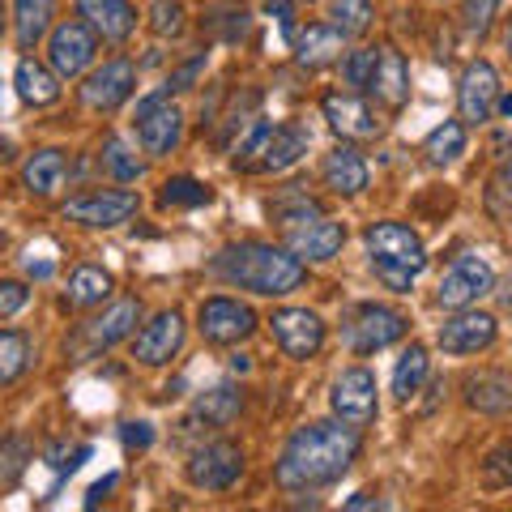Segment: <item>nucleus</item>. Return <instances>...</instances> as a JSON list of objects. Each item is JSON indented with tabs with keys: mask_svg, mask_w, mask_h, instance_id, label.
Here are the masks:
<instances>
[{
	"mask_svg": "<svg viewBox=\"0 0 512 512\" xmlns=\"http://www.w3.org/2000/svg\"><path fill=\"white\" fill-rule=\"evenodd\" d=\"M359 427L342 423L338 414L333 419H316V423H303L291 431L282 457H278V487L282 491H316V487H329L355 466L359 457Z\"/></svg>",
	"mask_w": 512,
	"mask_h": 512,
	"instance_id": "nucleus-1",
	"label": "nucleus"
},
{
	"mask_svg": "<svg viewBox=\"0 0 512 512\" xmlns=\"http://www.w3.org/2000/svg\"><path fill=\"white\" fill-rule=\"evenodd\" d=\"M214 274L239 286V291L282 299L303 286L308 261H299L291 248H274V244H231L214 256Z\"/></svg>",
	"mask_w": 512,
	"mask_h": 512,
	"instance_id": "nucleus-2",
	"label": "nucleus"
},
{
	"mask_svg": "<svg viewBox=\"0 0 512 512\" xmlns=\"http://www.w3.org/2000/svg\"><path fill=\"white\" fill-rule=\"evenodd\" d=\"M363 244H367V256H372L376 278L397 295H406L427 269V244L406 222H372L363 231Z\"/></svg>",
	"mask_w": 512,
	"mask_h": 512,
	"instance_id": "nucleus-3",
	"label": "nucleus"
},
{
	"mask_svg": "<svg viewBox=\"0 0 512 512\" xmlns=\"http://www.w3.org/2000/svg\"><path fill=\"white\" fill-rule=\"evenodd\" d=\"M410 329L406 312L389 308V303H359L350 308V316L342 320V342L355 350V355H376V350L402 342Z\"/></svg>",
	"mask_w": 512,
	"mask_h": 512,
	"instance_id": "nucleus-4",
	"label": "nucleus"
},
{
	"mask_svg": "<svg viewBox=\"0 0 512 512\" xmlns=\"http://www.w3.org/2000/svg\"><path fill=\"white\" fill-rule=\"evenodd\" d=\"M133 133H137L141 150H146L150 158H163V154H171L175 146H180V137H184V111L171 103V90H154V94H146V99L137 103V111H133Z\"/></svg>",
	"mask_w": 512,
	"mask_h": 512,
	"instance_id": "nucleus-5",
	"label": "nucleus"
},
{
	"mask_svg": "<svg viewBox=\"0 0 512 512\" xmlns=\"http://www.w3.org/2000/svg\"><path fill=\"white\" fill-rule=\"evenodd\" d=\"M137 320H141V303L137 299H120V303H111L103 316H94V320H86V325H77V333L64 342V350H69L77 363H86L94 355H103V350H111L116 342H124L128 333L137 329Z\"/></svg>",
	"mask_w": 512,
	"mask_h": 512,
	"instance_id": "nucleus-6",
	"label": "nucleus"
},
{
	"mask_svg": "<svg viewBox=\"0 0 512 512\" xmlns=\"http://www.w3.org/2000/svg\"><path fill=\"white\" fill-rule=\"evenodd\" d=\"M495 291V269L487 256H478V252H461L453 265L444 269V278L436 286V303L448 312H461V308H470V303H478L483 295Z\"/></svg>",
	"mask_w": 512,
	"mask_h": 512,
	"instance_id": "nucleus-7",
	"label": "nucleus"
},
{
	"mask_svg": "<svg viewBox=\"0 0 512 512\" xmlns=\"http://www.w3.org/2000/svg\"><path fill=\"white\" fill-rule=\"evenodd\" d=\"M137 210H141V197L128 188H94V192H82V197L64 201V218L77 222V227H90V231L124 227Z\"/></svg>",
	"mask_w": 512,
	"mask_h": 512,
	"instance_id": "nucleus-8",
	"label": "nucleus"
},
{
	"mask_svg": "<svg viewBox=\"0 0 512 512\" xmlns=\"http://www.w3.org/2000/svg\"><path fill=\"white\" fill-rule=\"evenodd\" d=\"M184 474L197 491H231L239 483V474H244V453L231 440H210L192 448Z\"/></svg>",
	"mask_w": 512,
	"mask_h": 512,
	"instance_id": "nucleus-9",
	"label": "nucleus"
},
{
	"mask_svg": "<svg viewBox=\"0 0 512 512\" xmlns=\"http://www.w3.org/2000/svg\"><path fill=\"white\" fill-rule=\"evenodd\" d=\"M197 329L205 342L235 346L256 333V312L231 295H210V299H201V308H197Z\"/></svg>",
	"mask_w": 512,
	"mask_h": 512,
	"instance_id": "nucleus-10",
	"label": "nucleus"
},
{
	"mask_svg": "<svg viewBox=\"0 0 512 512\" xmlns=\"http://www.w3.org/2000/svg\"><path fill=\"white\" fill-rule=\"evenodd\" d=\"M94 56H99V35L77 18V22H60L52 35H47V64L64 77V82H73V77H82Z\"/></svg>",
	"mask_w": 512,
	"mask_h": 512,
	"instance_id": "nucleus-11",
	"label": "nucleus"
},
{
	"mask_svg": "<svg viewBox=\"0 0 512 512\" xmlns=\"http://www.w3.org/2000/svg\"><path fill=\"white\" fill-rule=\"evenodd\" d=\"M376 376L367 372V367H346V372L333 380L329 389V406L338 414L342 423L350 427H367L380 414V397H376Z\"/></svg>",
	"mask_w": 512,
	"mask_h": 512,
	"instance_id": "nucleus-12",
	"label": "nucleus"
},
{
	"mask_svg": "<svg viewBox=\"0 0 512 512\" xmlns=\"http://www.w3.org/2000/svg\"><path fill=\"white\" fill-rule=\"evenodd\" d=\"M329 128L346 141H372L380 137V111L372 107V99H363L359 90H329L320 99Z\"/></svg>",
	"mask_w": 512,
	"mask_h": 512,
	"instance_id": "nucleus-13",
	"label": "nucleus"
},
{
	"mask_svg": "<svg viewBox=\"0 0 512 512\" xmlns=\"http://www.w3.org/2000/svg\"><path fill=\"white\" fill-rule=\"evenodd\" d=\"M495 107H500V73H495L491 60H470L466 73H461L457 82V111L461 120L470 128L487 124L495 116Z\"/></svg>",
	"mask_w": 512,
	"mask_h": 512,
	"instance_id": "nucleus-14",
	"label": "nucleus"
},
{
	"mask_svg": "<svg viewBox=\"0 0 512 512\" xmlns=\"http://www.w3.org/2000/svg\"><path fill=\"white\" fill-rule=\"evenodd\" d=\"M133 94H137V64L116 56V60H103L99 69H90L86 86H82V103L90 111H116L133 99Z\"/></svg>",
	"mask_w": 512,
	"mask_h": 512,
	"instance_id": "nucleus-15",
	"label": "nucleus"
},
{
	"mask_svg": "<svg viewBox=\"0 0 512 512\" xmlns=\"http://www.w3.org/2000/svg\"><path fill=\"white\" fill-rule=\"evenodd\" d=\"M269 329H274V338L282 346L286 359H316L320 346H325V320L308 308H278L269 316Z\"/></svg>",
	"mask_w": 512,
	"mask_h": 512,
	"instance_id": "nucleus-16",
	"label": "nucleus"
},
{
	"mask_svg": "<svg viewBox=\"0 0 512 512\" xmlns=\"http://www.w3.org/2000/svg\"><path fill=\"white\" fill-rule=\"evenodd\" d=\"M495 338H500V325H495L491 312H474V308H461L457 316H448L436 342L444 355H478V350L495 346Z\"/></svg>",
	"mask_w": 512,
	"mask_h": 512,
	"instance_id": "nucleus-17",
	"label": "nucleus"
},
{
	"mask_svg": "<svg viewBox=\"0 0 512 512\" xmlns=\"http://www.w3.org/2000/svg\"><path fill=\"white\" fill-rule=\"evenodd\" d=\"M184 346V316L180 312H158L150 325H141V333L133 338V359L146 367H163L180 355Z\"/></svg>",
	"mask_w": 512,
	"mask_h": 512,
	"instance_id": "nucleus-18",
	"label": "nucleus"
},
{
	"mask_svg": "<svg viewBox=\"0 0 512 512\" xmlns=\"http://www.w3.org/2000/svg\"><path fill=\"white\" fill-rule=\"evenodd\" d=\"M367 99L384 111H402L410 99V64L389 43H384L380 56H376V73H372V82H367Z\"/></svg>",
	"mask_w": 512,
	"mask_h": 512,
	"instance_id": "nucleus-19",
	"label": "nucleus"
},
{
	"mask_svg": "<svg viewBox=\"0 0 512 512\" xmlns=\"http://www.w3.org/2000/svg\"><path fill=\"white\" fill-rule=\"evenodd\" d=\"M346 244V222L338 218H312L303 227H286V248H291L299 261H333Z\"/></svg>",
	"mask_w": 512,
	"mask_h": 512,
	"instance_id": "nucleus-20",
	"label": "nucleus"
},
{
	"mask_svg": "<svg viewBox=\"0 0 512 512\" xmlns=\"http://www.w3.org/2000/svg\"><path fill=\"white\" fill-rule=\"evenodd\" d=\"M77 18H82L103 43H128L137 30L133 0H77Z\"/></svg>",
	"mask_w": 512,
	"mask_h": 512,
	"instance_id": "nucleus-21",
	"label": "nucleus"
},
{
	"mask_svg": "<svg viewBox=\"0 0 512 512\" xmlns=\"http://www.w3.org/2000/svg\"><path fill=\"white\" fill-rule=\"evenodd\" d=\"M64 77L52 69V64H39L35 56H22L18 64H13V86H18V99L26 107H52L60 103L64 94Z\"/></svg>",
	"mask_w": 512,
	"mask_h": 512,
	"instance_id": "nucleus-22",
	"label": "nucleus"
},
{
	"mask_svg": "<svg viewBox=\"0 0 512 512\" xmlns=\"http://www.w3.org/2000/svg\"><path fill=\"white\" fill-rule=\"evenodd\" d=\"M342 43L346 35L333 22H308L295 35V60H299V69H325V64H333L342 56Z\"/></svg>",
	"mask_w": 512,
	"mask_h": 512,
	"instance_id": "nucleus-23",
	"label": "nucleus"
},
{
	"mask_svg": "<svg viewBox=\"0 0 512 512\" xmlns=\"http://www.w3.org/2000/svg\"><path fill=\"white\" fill-rule=\"evenodd\" d=\"M320 180H325V188L333 192V197H359L372 175H367V163H363V154L355 146H338L333 154H325Z\"/></svg>",
	"mask_w": 512,
	"mask_h": 512,
	"instance_id": "nucleus-24",
	"label": "nucleus"
},
{
	"mask_svg": "<svg viewBox=\"0 0 512 512\" xmlns=\"http://www.w3.org/2000/svg\"><path fill=\"white\" fill-rule=\"evenodd\" d=\"M64 180H69V154L64 150H35L22 167V184L35 197H56Z\"/></svg>",
	"mask_w": 512,
	"mask_h": 512,
	"instance_id": "nucleus-25",
	"label": "nucleus"
},
{
	"mask_svg": "<svg viewBox=\"0 0 512 512\" xmlns=\"http://www.w3.org/2000/svg\"><path fill=\"white\" fill-rule=\"evenodd\" d=\"M308 146H312V133L303 124H295V120H286V124H278L274 128V141H269V154H265V163H261V171H291L303 154H308Z\"/></svg>",
	"mask_w": 512,
	"mask_h": 512,
	"instance_id": "nucleus-26",
	"label": "nucleus"
},
{
	"mask_svg": "<svg viewBox=\"0 0 512 512\" xmlns=\"http://www.w3.org/2000/svg\"><path fill=\"white\" fill-rule=\"evenodd\" d=\"M56 18V0H13V39H18L22 52H30Z\"/></svg>",
	"mask_w": 512,
	"mask_h": 512,
	"instance_id": "nucleus-27",
	"label": "nucleus"
},
{
	"mask_svg": "<svg viewBox=\"0 0 512 512\" xmlns=\"http://www.w3.org/2000/svg\"><path fill=\"white\" fill-rule=\"evenodd\" d=\"M466 402L483 414H512V376L478 372L466 380Z\"/></svg>",
	"mask_w": 512,
	"mask_h": 512,
	"instance_id": "nucleus-28",
	"label": "nucleus"
},
{
	"mask_svg": "<svg viewBox=\"0 0 512 512\" xmlns=\"http://www.w3.org/2000/svg\"><path fill=\"white\" fill-rule=\"evenodd\" d=\"M116 291V278L99 265H77L69 274V291H64V303L69 308H99L103 299H111Z\"/></svg>",
	"mask_w": 512,
	"mask_h": 512,
	"instance_id": "nucleus-29",
	"label": "nucleus"
},
{
	"mask_svg": "<svg viewBox=\"0 0 512 512\" xmlns=\"http://www.w3.org/2000/svg\"><path fill=\"white\" fill-rule=\"evenodd\" d=\"M466 120H444L423 137V154L431 167H453L461 154H466Z\"/></svg>",
	"mask_w": 512,
	"mask_h": 512,
	"instance_id": "nucleus-30",
	"label": "nucleus"
},
{
	"mask_svg": "<svg viewBox=\"0 0 512 512\" xmlns=\"http://www.w3.org/2000/svg\"><path fill=\"white\" fill-rule=\"evenodd\" d=\"M427 376H431L427 346L410 342V346L402 350V359H397V367H393V397H397V402H410V397L423 389V380H427Z\"/></svg>",
	"mask_w": 512,
	"mask_h": 512,
	"instance_id": "nucleus-31",
	"label": "nucleus"
},
{
	"mask_svg": "<svg viewBox=\"0 0 512 512\" xmlns=\"http://www.w3.org/2000/svg\"><path fill=\"white\" fill-rule=\"evenodd\" d=\"M329 22L338 26L346 39H363L376 22V5L372 0H329Z\"/></svg>",
	"mask_w": 512,
	"mask_h": 512,
	"instance_id": "nucleus-32",
	"label": "nucleus"
},
{
	"mask_svg": "<svg viewBox=\"0 0 512 512\" xmlns=\"http://www.w3.org/2000/svg\"><path fill=\"white\" fill-rule=\"evenodd\" d=\"M192 410H197L210 427H227L235 414L244 410V397H239V389H231V384H218V389H205Z\"/></svg>",
	"mask_w": 512,
	"mask_h": 512,
	"instance_id": "nucleus-33",
	"label": "nucleus"
},
{
	"mask_svg": "<svg viewBox=\"0 0 512 512\" xmlns=\"http://www.w3.org/2000/svg\"><path fill=\"white\" fill-rule=\"evenodd\" d=\"M214 201V188L192 180V175H175V180L163 184V205L167 210H201V205Z\"/></svg>",
	"mask_w": 512,
	"mask_h": 512,
	"instance_id": "nucleus-34",
	"label": "nucleus"
},
{
	"mask_svg": "<svg viewBox=\"0 0 512 512\" xmlns=\"http://www.w3.org/2000/svg\"><path fill=\"white\" fill-rule=\"evenodd\" d=\"M30 367V338L22 329L0 333V384H13Z\"/></svg>",
	"mask_w": 512,
	"mask_h": 512,
	"instance_id": "nucleus-35",
	"label": "nucleus"
},
{
	"mask_svg": "<svg viewBox=\"0 0 512 512\" xmlns=\"http://www.w3.org/2000/svg\"><path fill=\"white\" fill-rule=\"evenodd\" d=\"M103 167L116 175V180H124V184H133V180H141V175H146V163H141L137 150L128 146L124 137H107V141H103Z\"/></svg>",
	"mask_w": 512,
	"mask_h": 512,
	"instance_id": "nucleus-36",
	"label": "nucleus"
},
{
	"mask_svg": "<svg viewBox=\"0 0 512 512\" xmlns=\"http://www.w3.org/2000/svg\"><path fill=\"white\" fill-rule=\"evenodd\" d=\"M274 128H278L274 120H261L244 141H239V150H235V167L239 171H261L265 154H269V141H274Z\"/></svg>",
	"mask_w": 512,
	"mask_h": 512,
	"instance_id": "nucleus-37",
	"label": "nucleus"
},
{
	"mask_svg": "<svg viewBox=\"0 0 512 512\" xmlns=\"http://www.w3.org/2000/svg\"><path fill=\"white\" fill-rule=\"evenodd\" d=\"M269 214H274L282 227H303V222L320 218V205L308 197V192H286V197H278L269 205Z\"/></svg>",
	"mask_w": 512,
	"mask_h": 512,
	"instance_id": "nucleus-38",
	"label": "nucleus"
},
{
	"mask_svg": "<svg viewBox=\"0 0 512 512\" xmlns=\"http://www.w3.org/2000/svg\"><path fill=\"white\" fill-rule=\"evenodd\" d=\"M376 56H380V47H359V52H350L342 64V82L350 90L367 94V82H372V73H376Z\"/></svg>",
	"mask_w": 512,
	"mask_h": 512,
	"instance_id": "nucleus-39",
	"label": "nucleus"
},
{
	"mask_svg": "<svg viewBox=\"0 0 512 512\" xmlns=\"http://www.w3.org/2000/svg\"><path fill=\"white\" fill-rule=\"evenodd\" d=\"M495 9H500V0H461V26H466V35L483 39L495 22Z\"/></svg>",
	"mask_w": 512,
	"mask_h": 512,
	"instance_id": "nucleus-40",
	"label": "nucleus"
},
{
	"mask_svg": "<svg viewBox=\"0 0 512 512\" xmlns=\"http://www.w3.org/2000/svg\"><path fill=\"white\" fill-rule=\"evenodd\" d=\"M150 26L158 39H180L184 35V5L180 0H158L150 13Z\"/></svg>",
	"mask_w": 512,
	"mask_h": 512,
	"instance_id": "nucleus-41",
	"label": "nucleus"
},
{
	"mask_svg": "<svg viewBox=\"0 0 512 512\" xmlns=\"http://www.w3.org/2000/svg\"><path fill=\"white\" fill-rule=\"evenodd\" d=\"M22 466H26V440H22V436H9L5 448H0V483H5V487H18Z\"/></svg>",
	"mask_w": 512,
	"mask_h": 512,
	"instance_id": "nucleus-42",
	"label": "nucleus"
},
{
	"mask_svg": "<svg viewBox=\"0 0 512 512\" xmlns=\"http://www.w3.org/2000/svg\"><path fill=\"white\" fill-rule=\"evenodd\" d=\"M26 299H30L26 282H18V278L0 282V316H5V320H13V316H18V312L26 308Z\"/></svg>",
	"mask_w": 512,
	"mask_h": 512,
	"instance_id": "nucleus-43",
	"label": "nucleus"
},
{
	"mask_svg": "<svg viewBox=\"0 0 512 512\" xmlns=\"http://www.w3.org/2000/svg\"><path fill=\"white\" fill-rule=\"evenodd\" d=\"M205 64H210V52H197V56H192L188 64H180V69H175V73L167 77V90H188V86L201 77Z\"/></svg>",
	"mask_w": 512,
	"mask_h": 512,
	"instance_id": "nucleus-44",
	"label": "nucleus"
},
{
	"mask_svg": "<svg viewBox=\"0 0 512 512\" xmlns=\"http://www.w3.org/2000/svg\"><path fill=\"white\" fill-rule=\"evenodd\" d=\"M120 440H124V448H150L154 444V423L128 419V423H120Z\"/></svg>",
	"mask_w": 512,
	"mask_h": 512,
	"instance_id": "nucleus-45",
	"label": "nucleus"
},
{
	"mask_svg": "<svg viewBox=\"0 0 512 512\" xmlns=\"http://www.w3.org/2000/svg\"><path fill=\"white\" fill-rule=\"evenodd\" d=\"M22 274H26L30 282H47V278L56 274V261H52V256H43V252L30 248V252L22 256Z\"/></svg>",
	"mask_w": 512,
	"mask_h": 512,
	"instance_id": "nucleus-46",
	"label": "nucleus"
},
{
	"mask_svg": "<svg viewBox=\"0 0 512 512\" xmlns=\"http://www.w3.org/2000/svg\"><path fill=\"white\" fill-rule=\"evenodd\" d=\"M342 508H350V512H359V508H389V500H380V495H372V491H359V495H350Z\"/></svg>",
	"mask_w": 512,
	"mask_h": 512,
	"instance_id": "nucleus-47",
	"label": "nucleus"
},
{
	"mask_svg": "<svg viewBox=\"0 0 512 512\" xmlns=\"http://www.w3.org/2000/svg\"><path fill=\"white\" fill-rule=\"evenodd\" d=\"M116 483H120V474H107V478H103V483H94V487H90V495H86V508H94V504H99V500H107V491H111V487H116Z\"/></svg>",
	"mask_w": 512,
	"mask_h": 512,
	"instance_id": "nucleus-48",
	"label": "nucleus"
},
{
	"mask_svg": "<svg viewBox=\"0 0 512 512\" xmlns=\"http://www.w3.org/2000/svg\"><path fill=\"white\" fill-rule=\"evenodd\" d=\"M248 367H252L248 355H231V372H248Z\"/></svg>",
	"mask_w": 512,
	"mask_h": 512,
	"instance_id": "nucleus-49",
	"label": "nucleus"
},
{
	"mask_svg": "<svg viewBox=\"0 0 512 512\" xmlns=\"http://www.w3.org/2000/svg\"><path fill=\"white\" fill-rule=\"evenodd\" d=\"M500 116L512 120V94H500Z\"/></svg>",
	"mask_w": 512,
	"mask_h": 512,
	"instance_id": "nucleus-50",
	"label": "nucleus"
},
{
	"mask_svg": "<svg viewBox=\"0 0 512 512\" xmlns=\"http://www.w3.org/2000/svg\"><path fill=\"white\" fill-rule=\"evenodd\" d=\"M504 184L512 188V150H508V158H504Z\"/></svg>",
	"mask_w": 512,
	"mask_h": 512,
	"instance_id": "nucleus-51",
	"label": "nucleus"
},
{
	"mask_svg": "<svg viewBox=\"0 0 512 512\" xmlns=\"http://www.w3.org/2000/svg\"><path fill=\"white\" fill-rule=\"evenodd\" d=\"M504 43H508V56H512V18H508V35H504Z\"/></svg>",
	"mask_w": 512,
	"mask_h": 512,
	"instance_id": "nucleus-52",
	"label": "nucleus"
},
{
	"mask_svg": "<svg viewBox=\"0 0 512 512\" xmlns=\"http://www.w3.org/2000/svg\"><path fill=\"white\" fill-rule=\"evenodd\" d=\"M295 5H312V0H295Z\"/></svg>",
	"mask_w": 512,
	"mask_h": 512,
	"instance_id": "nucleus-53",
	"label": "nucleus"
}]
</instances>
